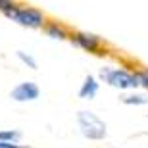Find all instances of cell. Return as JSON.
<instances>
[{
	"mask_svg": "<svg viewBox=\"0 0 148 148\" xmlns=\"http://www.w3.org/2000/svg\"><path fill=\"white\" fill-rule=\"evenodd\" d=\"M98 77L104 83H108L110 87L119 88V90H129V88L138 87L137 73H131L127 69H112V67H102Z\"/></svg>",
	"mask_w": 148,
	"mask_h": 148,
	"instance_id": "7a4b0ae2",
	"label": "cell"
},
{
	"mask_svg": "<svg viewBox=\"0 0 148 148\" xmlns=\"http://www.w3.org/2000/svg\"><path fill=\"white\" fill-rule=\"evenodd\" d=\"M137 79H138V87H144L148 90V69L137 71Z\"/></svg>",
	"mask_w": 148,
	"mask_h": 148,
	"instance_id": "8fae6325",
	"label": "cell"
},
{
	"mask_svg": "<svg viewBox=\"0 0 148 148\" xmlns=\"http://www.w3.org/2000/svg\"><path fill=\"white\" fill-rule=\"evenodd\" d=\"M16 56L21 60V64H25V66L29 67V69H37V60H35L31 54H27V52H23V50H17Z\"/></svg>",
	"mask_w": 148,
	"mask_h": 148,
	"instance_id": "30bf717a",
	"label": "cell"
},
{
	"mask_svg": "<svg viewBox=\"0 0 148 148\" xmlns=\"http://www.w3.org/2000/svg\"><path fill=\"white\" fill-rule=\"evenodd\" d=\"M77 123H79L83 137L88 140H104L108 137V127H106L104 119H100L94 112L81 110L77 114Z\"/></svg>",
	"mask_w": 148,
	"mask_h": 148,
	"instance_id": "6da1fadb",
	"label": "cell"
},
{
	"mask_svg": "<svg viewBox=\"0 0 148 148\" xmlns=\"http://www.w3.org/2000/svg\"><path fill=\"white\" fill-rule=\"evenodd\" d=\"M121 102L125 106H143V104H148V98L144 94L131 92V94H123V96H121Z\"/></svg>",
	"mask_w": 148,
	"mask_h": 148,
	"instance_id": "52a82bcc",
	"label": "cell"
},
{
	"mask_svg": "<svg viewBox=\"0 0 148 148\" xmlns=\"http://www.w3.org/2000/svg\"><path fill=\"white\" fill-rule=\"evenodd\" d=\"M21 140V133L16 129H2L0 131V143H10V144H17Z\"/></svg>",
	"mask_w": 148,
	"mask_h": 148,
	"instance_id": "ba28073f",
	"label": "cell"
},
{
	"mask_svg": "<svg viewBox=\"0 0 148 148\" xmlns=\"http://www.w3.org/2000/svg\"><path fill=\"white\" fill-rule=\"evenodd\" d=\"M71 40L77 46H81L83 50H87V52H96L100 48V44H102L100 37H96L92 33H75L71 37Z\"/></svg>",
	"mask_w": 148,
	"mask_h": 148,
	"instance_id": "5b68a950",
	"label": "cell"
},
{
	"mask_svg": "<svg viewBox=\"0 0 148 148\" xmlns=\"http://www.w3.org/2000/svg\"><path fill=\"white\" fill-rule=\"evenodd\" d=\"M16 6V2L14 0H0V12L4 14V12H8L10 8H14Z\"/></svg>",
	"mask_w": 148,
	"mask_h": 148,
	"instance_id": "7c38bea8",
	"label": "cell"
},
{
	"mask_svg": "<svg viewBox=\"0 0 148 148\" xmlns=\"http://www.w3.org/2000/svg\"><path fill=\"white\" fill-rule=\"evenodd\" d=\"M4 16L10 17L12 21L23 25V27L37 29V27H42L44 25V14L40 10H37V8H19V6H14L8 12H4Z\"/></svg>",
	"mask_w": 148,
	"mask_h": 148,
	"instance_id": "3957f363",
	"label": "cell"
},
{
	"mask_svg": "<svg viewBox=\"0 0 148 148\" xmlns=\"http://www.w3.org/2000/svg\"><path fill=\"white\" fill-rule=\"evenodd\" d=\"M46 35H48V37H52V38H58V40L67 38L66 29L62 27V25H58V23H48V25H46Z\"/></svg>",
	"mask_w": 148,
	"mask_h": 148,
	"instance_id": "9c48e42d",
	"label": "cell"
},
{
	"mask_svg": "<svg viewBox=\"0 0 148 148\" xmlns=\"http://www.w3.org/2000/svg\"><path fill=\"white\" fill-rule=\"evenodd\" d=\"M38 96H40V88L33 81L19 83V85H16L12 88V92H10V98L16 100V102H33Z\"/></svg>",
	"mask_w": 148,
	"mask_h": 148,
	"instance_id": "277c9868",
	"label": "cell"
},
{
	"mask_svg": "<svg viewBox=\"0 0 148 148\" xmlns=\"http://www.w3.org/2000/svg\"><path fill=\"white\" fill-rule=\"evenodd\" d=\"M96 94H98V81H96V77L87 75L85 81H83V85H81V88H79V98L92 100Z\"/></svg>",
	"mask_w": 148,
	"mask_h": 148,
	"instance_id": "8992f818",
	"label": "cell"
},
{
	"mask_svg": "<svg viewBox=\"0 0 148 148\" xmlns=\"http://www.w3.org/2000/svg\"><path fill=\"white\" fill-rule=\"evenodd\" d=\"M10 148H29V146H23V144H14V146H10Z\"/></svg>",
	"mask_w": 148,
	"mask_h": 148,
	"instance_id": "4fadbf2b",
	"label": "cell"
}]
</instances>
